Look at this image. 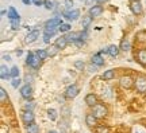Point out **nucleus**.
<instances>
[{"instance_id": "603ef678", "label": "nucleus", "mask_w": 146, "mask_h": 133, "mask_svg": "<svg viewBox=\"0 0 146 133\" xmlns=\"http://www.w3.org/2000/svg\"><path fill=\"white\" fill-rule=\"evenodd\" d=\"M106 1H108V0H98V3H100V4H102V3H106Z\"/></svg>"}, {"instance_id": "6ab92c4d", "label": "nucleus", "mask_w": 146, "mask_h": 133, "mask_svg": "<svg viewBox=\"0 0 146 133\" xmlns=\"http://www.w3.org/2000/svg\"><path fill=\"white\" fill-rule=\"evenodd\" d=\"M26 132L27 133H39V126H38V124L33 123V124L26 125Z\"/></svg>"}, {"instance_id": "de8ad7c7", "label": "nucleus", "mask_w": 146, "mask_h": 133, "mask_svg": "<svg viewBox=\"0 0 146 133\" xmlns=\"http://www.w3.org/2000/svg\"><path fill=\"white\" fill-rule=\"evenodd\" d=\"M22 1H23V4H26V5L31 4V0H22Z\"/></svg>"}, {"instance_id": "cd10ccee", "label": "nucleus", "mask_w": 146, "mask_h": 133, "mask_svg": "<svg viewBox=\"0 0 146 133\" xmlns=\"http://www.w3.org/2000/svg\"><path fill=\"white\" fill-rule=\"evenodd\" d=\"M35 56H36V55H34V52L29 51V54H27V58H26V65L31 66V63H33V61L35 59Z\"/></svg>"}, {"instance_id": "f704fd0d", "label": "nucleus", "mask_w": 146, "mask_h": 133, "mask_svg": "<svg viewBox=\"0 0 146 133\" xmlns=\"http://www.w3.org/2000/svg\"><path fill=\"white\" fill-rule=\"evenodd\" d=\"M21 83H22V81L19 79V78H15V79H12V81H11V85H12L14 89H18V87L21 86Z\"/></svg>"}, {"instance_id": "f3484780", "label": "nucleus", "mask_w": 146, "mask_h": 133, "mask_svg": "<svg viewBox=\"0 0 146 133\" xmlns=\"http://www.w3.org/2000/svg\"><path fill=\"white\" fill-rule=\"evenodd\" d=\"M85 124H87L88 126H95V125L98 124V118L95 117L92 113H88V114L85 116Z\"/></svg>"}, {"instance_id": "412c9836", "label": "nucleus", "mask_w": 146, "mask_h": 133, "mask_svg": "<svg viewBox=\"0 0 146 133\" xmlns=\"http://www.w3.org/2000/svg\"><path fill=\"white\" fill-rule=\"evenodd\" d=\"M8 18H10L11 20H19V14H18V11L14 7H10V10H8Z\"/></svg>"}, {"instance_id": "9b49d317", "label": "nucleus", "mask_w": 146, "mask_h": 133, "mask_svg": "<svg viewBox=\"0 0 146 133\" xmlns=\"http://www.w3.org/2000/svg\"><path fill=\"white\" fill-rule=\"evenodd\" d=\"M64 16L69 19V20H76L78 16H80V11L78 10H70V11H66V12H64Z\"/></svg>"}, {"instance_id": "20e7f679", "label": "nucleus", "mask_w": 146, "mask_h": 133, "mask_svg": "<svg viewBox=\"0 0 146 133\" xmlns=\"http://www.w3.org/2000/svg\"><path fill=\"white\" fill-rule=\"evenodd\" d=\"M21 96L25 100H31L33 98V87L29 85V83H26V85H23V86L21 87Z\"/></svg>"}, {"instance_id": "9d476101", "label": "nucleus", "mask_w": 146, "mask_h": 133, "mask_svg": "<svg viewBox=\"0 0 146 133\" xmlns=\"http://www.w3.org/2000/svg\"><path fill=\"white\" fill-rule=\"evenodd\" d=\"M102 12H103V7L102 5H92L89 8L88 15H91L92 18H98V16L102 15Z\"/></svg>"}, {"instance_id": "c03bdc74", "label": "nucleus", "mask_w": 146, "mask_h": 133, "mask_svg": "<svg viewBox=\"0 0 146 133\" xmlns=\"http://www.w3.org/2000/svg\"><path fill=\"white\" fill-rule=\"evenodd\" d=\"M31 79H33V77L31 75H26V78H25V81L29 83V82H31Z\"/></svg>"}, {"instance_id": "6e6552de", "label": "nucleus", "mask_w": 146, "mask_h": 133, "mask_svg": "<svg viewBox=\"0 0 146 133\" xmlns=\"http://www.w3.org/2000/svg\"><path fill=\"white\" fill-rule=\"evenodd\" d=\"M38 38H39V30H33L27 34L25 42H26V43H33V42H35Z\"/></svg>"}, {"instance_id": "aec40b11", "label": "nucleus", "mask_w": 146, "mask_h": 133, "mask_svg": "<svg viewBox=\"0 0 146 133\" xmlns=\"http://www.w3.org/2000/svg\"><path fill=\"white\" fill-rule=\"evenodd\" d=\"M91 23H92V16H91V15H84L83 16V20H81V26H83L84 30H87Z\"/></svg>"}, {"instance_id": "58836bf2", "label": "nucleus", "mask_w": 146, "mask_h": 133, "mask_svg": "<svg viewBox=\"0 0 146 133\" xmlns=\"http://www.w3.org/2000/svg\"><path fill=\"white\" fill-rule=\"evenodd\" d=\"M53 36L49 35V34H43V42L45 43H50V39H52Z\"/></svg>"}, {"instance_id": "09e8293b", "label": "nucleus", "mask_w": 146, "mask_h": 133, "mask_svg": "<svg viewBox=\"0 0 146 133\" xmlns=\"http://www.w3.org/2000/svg\"><path fill=\"white\" fill-rule=\"evenodd\" d=\"M3 59H5V61L8 62V61H11V56L10 55H3Z\"/></svg>"}, {"instance_id": "72a5a7b5", "label": "nucleus", "mask_w": 146, "mask_h": 133, "mask_svg": "<svg viewBox=\"0 0 146 133\" xmlns=\"http://www.w3.org/2000/svg\"><path fill=\"white\" fill-rule=\"evenodd\" d=\"M57 32V28H52V27H45V32L43 34H49V35L54 36Z\"/></svg>"}, {"instance_id": "c9c22d12", "label": "nucleus", "mask_w": 146, "mask_h": 133, "mask_svg": "<svg viewBox=\"0 0 146 133\" xmlns=\"http://www.w3.org/2000/svg\"><path fill=\"white\" fill-rule=\"evenodd\" d=\"M74 67L77 69V70H83L84 67H85V63L83 61H76L74 62Z\"/></svg>"}, {"instance_id": "a211bd4d", "label": "nucleus", "mask_w": 146, "mask_h": 133, "mask_svg": "<svg viewBox=\"0 0 146 133\" xmlns=\"http://www.w3.org/2000/svg\"><path fill=\"white\" fill-rule=\"evenodd\" d=\"M68 43H69L68 39H66L65 36H61V38H57V41H56V43H54V45H56L58 48H61V50H62V48H65V47H66V45H68Z\"/></svg>"}, {"instance_id": "e433bc0d", "label": "nucleus", "mask_w": 146, "mask_h": 133, "mask_svg": "<svg viewBox=\"0 0 146 133\" xmlns=\"http://www.w3.org/2000/svg\"><path fill=\"white\" fill-rule=\"evenodd\" d=\"M11 27H12V30H18L19 28V20H11Z\"/></svg>"}, {"instance_id": "f8f14e48", "label": "nucleus", "mask_w": 146, "mask_h": 133, "mask_svg": "<svg viewBox=\"0 0 146 133\" xmlns=\"http://www.w3.org/2000/svg\"><path fill=\"white\" fill-rule=\"evenodd\" d=\"M0 78L1 79H10L11 78V70L5 65L0 66Z\"/></svg>"}, {"instance_id": "a19ab883", "label": "nucleus", "mask_w": 146, "mask_h": 133, "mask_svg": "<svg viewBox=\"0 0 146 133\" xmlns=\"http://www.w3.org/2000/svg\"><path fill=\"white\" fill-rule=\"evenodd\" d=\"M87 36H88V34H87V30L81 31V39H83V41H85V39H87Z\"/></svg>"}, {"instance_id": "a878e982", "label": "nucleus", "mask_w": 146, "mask_h": 133, "mask_svg": "<svg viewBox=\"0 0 146 133\" xmlns=\"http://www.w3.org/2000/svg\"><path fill=\"white\" fill-rule=\"evenodd\" d=\"M36 56H38V58H39L41 61H45V59H46L49 55H47V51H46V50H43V48H39V50L36 51Z\"/></svg>"}, {"instance_id": "49530a36", "label": "nucleus", "mask_w": 146, "mask_h": 133, "mask_svg": "<svg viewBox=\"0 0 146 133\" xmlns=\"http://www.w3.org/2000/svg\"><path fill=\"white\" fill-rule=\"evenodd\" d=\"M34 4H35L36 7H39V5H42V1L41 0H35V1H34Z\"/></svg>"}, {"instance_id": "8fccbe9b", "label": "nucleus", "mask_w": 146, "mask_h": 133, "mask_svg": "<svg viewBox=\"0 0 146 133\" xmlns=\"http://www.w3.org/2000/svg\"><path fill=\"white\" fill-rule=\"evenodd\" d=\"M92 1H95V0H87V4L88 5H92ZM98 1V0H96Z\"/></svg>"}, {"instance_id": "f03ea898", "label": "nucleus", "mask_w": 146, "mask_h": 133, "mask_svg": "<svg viewBox=\"0 0 146 133\" xmlns=\"http://www.w3.org/2000/svg\"><path fill=\"white\" fill-rule=\"evenodd\" d=\"M134 86L139 93H146V77L145 75H138L134 79Z\"/></svg>"}, {"instance_id": "5701e85b", "label": "nucleus", "mask_w": 146, "mask_h": 133, "mask_svg": "<svg viewBox=\"0 0 146 133\" xmlns=\"http://www.w3.org/2000/svg\"><path fill=\"white\" fill-rule=\"evenodd\" d=\"M114 77H115V70H106V71L103 73V75H102V78H103L104 81H111Z\"/></svg>"}, {"instance_id": "f257e3e1", "label": "nucleus", "mask_w": 146, "mask_h": 133, "mask_svg": "<svg viewBox=\"0 0 146 133\" xmlns=\"http://www.w3.org/2000/svg\"><path fill=\"white\" fill-rule=\"evenodd\" d=\"M92 114H94L95 117L98 118H104L106 116H107V113H108V110H107V106H106L104 104H96L94 107H92Z\"/></svg>"}, {"instance_id": "393cba45", "label": "nucleus", "mask_w": 146, "mask_h": 133, "mask_svg": "<svg viewBox=\"0 0 146 133\" xmlns=\"http://www.w3.org/2000/svg\"><path fill=\"white\" fill-rule=\"evenodd\" d=\"M58 50H60V48H58L56 45H50V47L46 50L47 55H49V56H56V55H57V52H58Z\"/></svg>"}, {"instance_id": "0eeeda50", "label": "nucleus", "mask_w": 146, "mask_h": 133, "mask_svg": "<svg viewBox=\"0 0 146 133\" xmlns=\"http://www.w3.org/2000/svg\"><path fill=\"white\" fill-rule=\"evenodd\" d=\"M130 8H131V11H133V14H134V15H139V14H142V4H141V1H139V0L131 1Z\"/></svg>"}, {"instance_id": "1a4fd4ad", "label": "nucleus", "mask_w": 146, "mask_h": 133, "mask_svg": "<svg viewBox=\"0 0 146 133\" xmlns=\"http://www.w3.org/2000/svg\"><path fill=\"white\" fill-rule=\"evenodd\" d=\"M85 104H87L88 106H91V107H94L96 104H99L98 102V97H96V94H94V93L87 94V96H85Z\"/></svg>"}, {"instance_id": "b1692460", "label": "nucleus", "mask_w": 146, "mask_h": 133, "mask_svg": "<svg viewBox=\"0 0 146 133\" xmlns=\"http://www.w3.org/2000/svg\"><path fill=\"white\" fill-rule=\"evenodd\" d=\"M130 47H131V45H130V41H129V39H123V41L120 42L119 48L122 50V51H129Z\"/></svg>"}, {"instance_id": "4c0bfd02", "label": "nucleus", "mask_w": 146, "mask_h": 133, "mask_svg": "<svg viewBox=\"0 0 146 133\" xmlns=\"http://www.w3.org/2000/svg\"><path fill=\"white\" fill-rule=\"evenodd\" d=\"M45 7H46L47 10H52L53 7H54V5H53V1H52V0H45Z\"/></svg>"}, {"instance_id": "79ce46f5", "label": "nucleus", "mask_w": 146, "mask_h": 133, "mask_svg": "<svg viewBox=\"0 0 146 133\" xmlns=\"http://www.w3.org/2000/svg\"><path fill=\"white\" fill-rule=\"evenodd\" d=\"M74 45H76V46H78V47H81L84 45V41H83V39H80V41H77Z\"/></svg>"}, {"instance_id": "2f4dec72", "label": "nucleus", "mask_w": 146, "mask_h": 133, "mask_svg": "<svg viewBox=\"0 0 146 133\" xmlns=\"http://www.w3.org/2000/svg\"><path fill=\"white\" fill-rule=\"evenodd\" d=\"M58 30H60V32H68V31H70V24H68V23H62L61 26L58 27Z\"/></svg>"}, {"instance_id": "4be33fe9", "label": "nucleus", "mask_w": 146, "mask_h": 133, "mask_svg": "<svg viewBox=\"0 0 146 133\" xmlns=\"http://www.w3.org/2000/svg\"><path fill=\"white\" fill-rule=\"evenodd\" d=\"M107 50H108V54L111 56H118V54H119V47L118 46H115V45H111V46H108V48H107Z\"/></svg>"}, {"instance_id": "5fc2aeb1", "label": "nucleus", "mask_w": 146, "mask_h": 133, "mask_svg": "<svg viewBox=\"0 0 146 133\" xmlns=\"http://www.w3.org/2000/svg\"><path fill=\"white\" fill-rule=\"evenodd\" d=\"M131 1H135V0H131Z\"/></svg>"}, {"instance_id": "dca6fc26", "label": "nucleus", "mask_w": 146, "mask_h": 133, "mask_svg": "<svg viewBox=\"0 0 146 133\" xmlns=\"http://www.w3.org/2000/svg\"><path fill=\"white\" fill-rule=\"evenodd\" d=\"M62 24V20L60 18H54V19H50L45 23V27H52V28H56V27H60Z\"/></svg>"}, {"instance_id": "7ed1b4c3", "label": "nucleus", "mask_w": 146, "mask_h": 133, "mask_svg": "<svg viewBox=\"0 0 146 133\" xmlns=\"http://www.w3.org/2000/svg\"><path fill=\"white\" fill-rule=\"evenodd\" d=\"M34 120H35V116H34L33 110H23V113H22V121L25 123V125L33 124Z\"/></svg>"}, {"instance_id": "c756f323", "label": "nucleus", "mask_w": 146, "mask_h": 133, "mask_svg": "<svg viewBox=\"0 0 146 133\" xmlns=\"http://www.w3.org/2000/svg\"><path fill=\"white\" fill-rule=\"evenodd\" d=\"M47 116H49V118H50L52 121H56V120H57V112H56L54 109H49V110H47Z\"/></svg>"}, {"instance_id": "bb28decb", "label": "nucleus", "mask_w": 146, "mask_h": 133, "mask_svg": "<svg viewBox=\"0 0 146 133\" xmlns=\"http://www.w3.org/2000/svg\"><path fill=\"white\" fill-rule=\"evenodd\" d=\"M8 100V96H7V92H5V89L4 87H1L0 89V102L1 104H4L5 101Z\"/></svg>"}, {"instance_id": "4468645a", "label": "nucleus", "mask_w": 146, "mask_h": 133, "mask_svg": "<svg viewBox=\"0 0 146 133\" xmlns=\"http://www.w3.org/2000/svg\"><path fill=\"white\" fill-rule=\"evenodd\" d=\"M69 43H76L77 41L81 39V32H69L68 35H65Z\"/></svg>"}, {"instance_id": "37998d69", "label": "nucleus", "mask_w": 146, "mask_h": 133, "mask_svg": "<svg viewBox=\"0 0 146 133\" xmlns=\"http://www.w3.org/2000/svg\"><path fill=\"white\" fill-rule=\"evenodd\" d=\"M96 67H98V66H95V65H91V66H89V71H91V73H95V71H96Z\"/></svg>"}, {"instance_id": "39448f33", "label": "nucleus", "mask_w": 146, "mask_h": 133, "mask_svg": "<svg viewBox=\"0 0 146 133\" xmlns=\"http://www.w3.org/2000/svg\"><path fill=\"white\" fill-rule=\"evenodd\" d=\"M78 93H80V89H78V86L76 85V83H72L70 86L66 87V92H65V97H68V98H74V97H77Z\"/></svg>"}, {"instance_id": "864d4df0", "label": "nucleus", "mask_w": 146, "mask_h": 133, "mask_svg": "<svg viewBox=\"0 0 146 133\" xmlns=\"http://www.w3.org/2000/svg\"><path fill=\"white\" fill-rule=\"evenodd\" d=\"M47 133H58V132H56V130H50V132H47Z\"/></svg>"}, {"instance_id": "423d86ee", "label": "nucleus", "mask_w": 146, "mask_h": 133, "mask_svg": "<svg viewBox=\"0 0 146 133\" xmlns=\"http://www.w3.org/2000/svg\"><path fill=\"white\" fill-rule=\"evenodd\" d=\"M119 85L123 89H130L133 85H134V79L130 77V75H123V77L119 79Z\"/></svg>"}, {"instance_id": "ea45409f", "label": "nucleus", "mask_w": 146, "mask_h": 133, "mask_svg": "<svg viewBox=\"0 0 146 133\" xmlns=\"http://www.w3.org/2000/svg\"><path fill=\"white\" fill-rule=\"evenodd\" d=\"M33 109H34V104L31 102L25 104V110H33Z\"/></svg>"}, {"instance_id": "c85d7f7f", "label": "nucleus", "mask_w": 146, "mask_h": 133, "mask_svg": "<svg viewBox=\"0 0 146 133\" xmlns=\"http://www.w3.org/2000/svg\"><path fill=\"white\" fill-rule=\"evenodd\" d=\"M41 59H39V58H38V56H35V59H34V61H33V63H31V69H34V70H38V69H39V66H41Z\"/></svg>"}, {"instance_id": "3c124183", "label": "nucleus", "mask_w": 146, "mask_h": 133, "mask_svg": "<svg viewBox=\"0 0 146 133\" xmlns=\"http://www.w3.org/2000/svg\"><path fill=\"white\" fill-rule=\"evenodd\" d=\"M16 55H18V56L22 55V51H21V50H18V51H16Z\"/></svg>"}, {"instance_id": "ddd939ff", "label": "nucleus", "mask_w": 146, "mask_h": 133, "mask_svg": "<svg viewBox=\"0 0 146 133\" xmlns=\"http://www.w3.org/2000/svg\"><path fill=\"white\" fill-rule=\"evenodd\" d=\"M137 61L141 63L142 66H146V48H141L137 52Z\"/></svg>"}, {"instance_id": "473e14b6", "label": "nucleus", "mask_w": 146, "mask_h": 133, "mask_svg": "<svg viewBox=\"0 0 146 133\" xmlns=\"http://www.w3.org/2000/svg\"><path fill=\"white\" fill-rule=\"evenodd\" d=\"M95 133H110V129L104 125H102V126H98L95 129Z\"/></svg>"}, {"instance_id": "a18cd8bd", "label": "nucleus", "mask_w": 146, "mask_h": 133, "mask_svg": "<svg viewBox=\"0 0 146 133\" xmlns=\"http://www.w3.org/2000/svg\"><path fill=\"white\" fill-rule=\"evenodd\" d=\"M65 3H66V5H68V7H72V5H73L72 0H65Z\"/></svg>"}, {"instance_id": "7c9ffc66", "label": "nucleus", "mask_w": 146, "mask_h": 133, "mask_svg": "<svg viewBox=\"0 0 146 133\" xmlns=\"http://www.w3.org/2000/svg\"><path fill=\"white\" fill-rule=\"evenodd\" d=\"M19 77V67L18 66H14L11 69V78L12 79H15V78Z\"/></svg>"}, {"instance_id": "2eb2a0df", "label": "nucleus", "mask_w": 146, "mask_h": 133, "mask_svg": "<svg viewBox=\"0 0 146 133\" xmlns=\"http://www.w3.org/2000/svg\"><path fill=\"white\" fill-rule=\"evenodd\" d=\"M91 63H92V65H95V66L100 67V66H103V65H104V59H103V56H102L99 52H98V54H95V55L92 56Z\"/></svg>"}, {"instance_id": "6e6d98bb", "label": "nucleus", "mask_w": 146, "mask_h": 133, "mask_svg": "<svg viewBox=\"0 0 146 133\" xmlns=\"http://www.w3.org/2000/svg\"><path fill=\"white\" fill-rule=\"evenodd\" d=\"M34 1H35V0H34Z\"/></svg>"}]
</instances>
